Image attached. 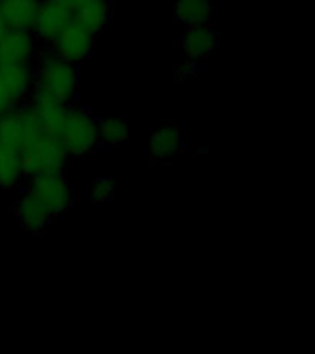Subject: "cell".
Wrapping results in <instances>:
<instances>
[{
  "instance_id": "cell-14",
  "label": "cell",
  "mask_w": 315,
  "mask_h": 354,
  "mask_svg": "<svg viewBox=\"0 0 315 354\" xmlns=\"http://www.w3.org/2000/svg\"><path fill=\"white\" fill-rule=\"evenodd\" d=\"M175 21L182 26L207 24L212 17L210 0H175Z\"/></svg>"
},
{
  "instance_id": "cell-7",
  "label": "cell",
  "mask_w": 315,
  "mask_h": 354,
  "mask_svg": "<svg viewBox=\"0 0 315 354\" xmlns=\"http://www.w3.org/2000/svg\"><path fill=\"white\" fill-rule=\"evenodd\" d=\"M72 19L74 15L57 0H39L32 30L39 39L52 43Z\"/></svg>"
},
{
  "instance_id": "cell-18",
  "label": "cell",
  "mask_w": 315,
  "mask_h": 354,
  "mask_svg": "<svg viewBox=\"0 0 315 354\" xmlns=\"http://www.w3.org/2000/svg\"><path fill=\"white\" fill-rule=\"evenodd\" d=\"M98 137L102 142L118 146V144H124L127 138L131 137V131H129L126 122L118 120V118H104L98 124Z\"/></svg>"
},
{
  "instance_id": "cell-1",
  "label": "cell",
  "mask_w": 315,
  "mask_h": 354,
  "mask_svg": "<svg viewBox=\"0 0 315 354\" xmlns=\"http://www.w3.org/2000/svg\"><path fill=\"white\" fill-rule=\"evenodd\" d=\"M19 159L22 176L33 177L48 171H61L65 168L68 153L57 135L41 133L19 151Z\"/></svg>"
},
{
  "instance_id": "cell-4",
  "label": "cell",
  "mask_w": 315,
  "mask_h": 354,
  "mask_svg": "<svg viewBox=\"0 0 315 354\" xmlns=\"http://www.w3.org/2000/svg\"><path fill=\"white\" fill-rule=\"evenodd\" d=\"M43 133L32 105L15 107L0 115V146L21 151L30 140Z\"/></svg>"
},
{
  "instance_id": "cell-22",
  "label": "cell",
  "mask_w": 315,
  "mask_h": 354,
  "mask_svg": "<svg viewBox=\"0 0 315 354\" xmlns=\"http://www.w3.org/2000/svg\"><path fill=\"white\" fill-rule=\"evenodd\" d=\"M6 30H8V24H6L4 11H2V4H0V37H2V35H4Z\"/></svg>"
},
{
  "instance_id": "cell-12",
  "label": "cell",
  "mask_w": 315,
  "mask_h": 354,
  "mask_svg": "<svg viewBox=\"0 0 315 354\" xmlns=\"http://www.w3.org/2000/svg\"><path fill=\"white\" fill-rule=\"evenodd\" d=\"M184 146V133L175 124H166L151 133L149 153L155 160H166L179 153Z\"/></svg>"
},
{
  "instance_id": "cell-13",
  "label": "cell",
  "mask_w": 315,
  "mask_h": 354,
  "mask_svg": "<svg viewBox=\"0 0 315 354\" xmlns=\"http://www.w3.org/2000/svg\"><path fill=\"white\" fill-rule=\"evenodd\" d=\"M15 216L22 229L28 232H41L48 225L50 218H52V214L44 209L43 203L30 192L17 199Z\"/></svg>"
},
{
  "instance_id": "cell-17",
  "label": "cell",
  "mask_w": 315,
  "mask_h": 354,
  "mask_svg": "<svg viewBox=\"0 0 315 354\" xmlns=\"http://www.w3.org/2000/svg\"><path fill=\"white\" fill-rule=\"evenodd\" d=\"M22 177L19 151L0 146V188H13Z\"/></svg>"
},
{
  "instance_id": "cell-6",
  "label": "cell",
  "mask_w": 315,
  "mask_h": 354,
  "mask_svg": "<svg viewBox=\"0 0 315 354\" xmlns=\"http://www.w3.org/2000/svg\"><path fill=\"white\" fill-rule=\"evenodd\" d=\"M94 41H96V33L90 32L83 24H79L76 19H72L57 33V37L52 43H54L55 55H59L61 59L68 61V63L74 65V63H79L90 54Z\"/></svg>"
},
{
  "instance_id": "cell-5",
  "label": "cell",
  "mask_w": 315,
  "mask_h": 354,
  "mask_svg": "<svg viewBox=\"0 0 315 354\" xmlns=\"http://www.w3.org/2000/svg\"><path fill=\"white\" fill-rule=\"evenodd\" d=\"M28 192L35 196L52 216L66 210L72 203V188L68 187L65 177L61 176V171L33 176Z\"/></svg>"
},
{
  "instance_id": "cell-15",
  "label": "cell",
  "mask_w": 315,
  "mask_h": 354,
  "mask_svg": "<svg viewBox=\"0 0 315 354\" xmlns=\"http://www.w3.org/2000/svg\"><path fill=\"white\" fill-rule=\"evenodd\" d=\"M0 4H2L6 24L10 30H32L37 2L10 0V2H0Z\"/></svg>"
},
{
  "instance_id": "cell-11",
  "label": "cell",
  "mask_w": 315,
  "mask_h": 354,
  "mask_svg": "<svg viewBox=\"0 0 315 354\" xmlns=\"http://www.w3.org/2000/svg\"><path fill=\"white\" fill-rule=\"evenodd\" d=\"M220 44V37L214 28L209 24H198V26H188L187 32L182 33L181 50L187 55V59L198 61L209 57Z\"/></svg>"
},
{
  "instance_id": "cell-9",
  "label": "cell",
  "mask_w": 315,
  "mask_h": 354,
  "mask_svg": "<svg viewBox=\"0 0 315 354\" xmlns=\"http://www.w3.org/2000/svg\"><path fill=\"white\" fill-rule=\"evenodd\" d=\"M0 87L6 93V98L15 109L32 93L33 72L30 63H13V65L0 66Z\"/></svg>"
},
{
  "instance_id": "cell-16",
  "label": "cell",
  "mask_w": 315,
  "mask_h": 354,
  "mask_svg": "<svg viewBox=\"0 0 315 354\" xmlns=\"http://www.w3.org/2000/svg\"><path fill=\"white\" fill-rule=\"evenodd\" d=\"M109 0H88L87 4H83L74 13V19L85 28H88L90 32L98 33L105 26V22L109 21Z\"/></svg>"
},
{
  "instance_id": "cell-21",
  "label": "cell",
  "mask_w": 315,
  "mask_h": 354,
  "mask_svg": "<svg viewBox=\"0 0 315 354\" xmlns=\"http://www.w3.org/2000/svg\"><path fill=\"white\" fill-rule=\"evenodd\" d=\"M177 72H179L182 77L192 76V74H195V65H193V61L188 59V63H184L182 66H179V71H177Z\"/></svg>"
},
{
  "instance_id": "cell-23",
  "label": "cell",
  "mask_w": 315,
  "mask_h": 354,
  "mask_svg": "<svg viewBox=\"0 0 315 354\" xmlns=\"http://www.w3.org/2000/svg\"><path fill=\"white\" fill-rule=\"evenodd\" d=\"M0 2H10V0H0ZM22 2H39V0H22Z\"/></svg>"
},
{
  "instance_id": "cell-2",
  "label": "cell",
  "mask_w": 315,
  "mask_h": 354,
  "mask_svg": "<svg viewBox=\"0 0 315 354\" xmlns=\"http://www.w3.org/2000/svg\"><path fill=\"white\" fill-rule=\"evenodd\" d=\"M63 148L66 153L74 157H82L96 148L98 137V124L94 116L83 107H68L65 116V122L57 133Z\"/></svg>"
},
{
  "instance_id": "cell-3",
  "label": "cell",
  "mask_w": 315,
  "mask_h": 354,
  "mask_svg": "<svg viewBox=\"0 0 315 354\" xmlns=\"http://www.w3.org/2000/svg\"><path fill=\"white\" fill-rule=\"evenodd\" d=\"M35 87L54 94L61 102H72L77 91V71L72 63L61 59L59 55H44L37 72L33 74Z\"/></svg>"
},
{
  "instance_id": "cell-20",
  "label": "cell",
  "mask_w": 315,
  "mask_h": 354,
  "mask_svg": "<svg viewBox=\"0 0 315 354\" xmlns=\"http://www.w3.org/2000/svg\"><path fill=\"white\" fill-rule=\"evenodd\" d=\"M57 2H61V4L65 6L66 10L70 11L72 15H74V13H76L83 4H87L88 0H57Z\"/></svg>"
},
{
  "instance_id": "cell-8",
  "label": "cell",
  "mask_w": 315,
  "mask_h": 354,
  "mask_svg": "<svg viewBox=\"0 0 315 354\" xmlns=\"http://www.w3.org/2000/svg\"><path fill=\"white\" fill-rule=\"evenodd\" d=\"M32 107L43 133L57 135L68 111L65 102H61L54 94L46 93L43 88L35 87L32 93Z\"/></svg>"
},
{
  "instance_id": "cell-10",
  "label": "cell",
  "mask_w": 315,
  "mask_h": 354,
  "mask_svg": "<svg viewBox=\"0 0 315 354\" xmlns=\"http://www.w3.org/2000/svg\"><path fill=\"white\" fill-rule=\"evenodd\" d=\"M35 39L30 30H6L0 37V66L13 63H30Z\"/></svg>"
},
{
  "instance_id": "cell-19",
  "label": "cell",
  "mask_w": 315,
  "mask_h": 354,
  "mask_svg": "<svg viewBox=\"0 0 315 354\" xmlns=\"http://www.w3.org/2000/svg\"><path fill=\"white\" fill-rule=\"evenodd\" d=\"M88 198H90L93 203H107V201L115 198V183L111 181L109 177H99L90 185Z\"/></svg>"
}]
</instances>
